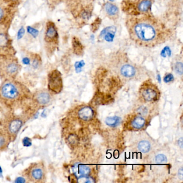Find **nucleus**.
I'll return each mask as SVG.
<instances>
[{
	"instance_id": "f257e3e1",
	"label": "nucleus",
	"mask_w": 183,
	"mask_h": 183,
	"mask_svg": "<svg viewBox=\"0 0 183 183\" xmlns=\"http://www.w3.org/2000/svg\"><path fill=\"white\" fill-rule=\"evenodd\" d=\"M129 26L132 39L141 45L154 46L163 37L162 26L149 18H136L130 22Z\"/></svg>"
},
{
	"instance_id": "f03ea898",
	"label": "nucleus",
	"mask_w": 183,
	"mask_h": 183,
	"mask_svg": "<svg viewBox=\"0 0 183 183\" xmlns=\"http://www.w3.org/2000/svg\"><path fill=\"white\" fill-rule=\"evenodd\" d=\"M32 98V94L22 83L13 80H6L0 85V99L12 107L16 104L25 102Z\"/></svg>"
},
{
	"instance_id": "7ed1b4c3",
	"label": "nucleus",
	"mask_w": 183,
	"mask_h": 183,
	"mask_svg": "<svg viewBox=\"0 0 183 183\" xmlns=\"http://www.w3.org/2000/svg\"><path fill=\"white\" fill-rule=\"evenodd\" d=\"M21 69L18 60L13 54L0 53V77L13 80L17 76Z\"/></svg>"
},
{
	"instance_id": "20e7f679",
	"label": "nucleus",
	"mask_w": 183,
	"mask_h": 183,
	"mask_svg": "<svg viewBox=\"0 0 183 183\" xmlns=\"http://www.w3.org/2000/svg\"><path fill=\"white\" fill-rule=\"evenodd\" d=\"M46 169L43 162L31 164L23 172V176L30 182L44 183L46 181Z\"/></svg>"
},
{
	"instance_id": "39448f33",
	"label": "nucleus",
	"mask_w": 183,
	"mask_h": 183,
	"mask_svg": "<svg viewBox=\"0 0 183 183\" xmlns=\"http://www.w3.org/2000/svg\"><path fill=\"white\" fill-rule=\"evenodd\" d=\"M23 123L24 119L22 117L12 115L2 126L11 141L15 139Z\"/></svg>"
},
{
	"instance_id": "423d86ee",
	"label": "nucleus",
	"mask_w": 183,
	"mask_h": 183,
	"mask_svg": "<svg viewBox=\"0 0 183 183\" xmlns=\"http://www.w3.org/2000/svg\"><path fill=\"white\" fill-rule=\"evenodd\" d=\"M47 82L48 90L52 94H59L62 90V78L60 72L58 70H53L48 73Z\"/></svg>"
},
{
	"instance_id": "0eeeda50",
	"label": "nucleus",
	"mask_w": 183,
	"mask_h": 183,
	"mask_svg": "<svg viewBox=\"0 0 183 183\" xmlns=\"http://www.w3.org/2000/svg\"><path fill=\"white\" fill-rule=\"evenodd\" d=\"M32 99L38 108L47 106L52 102V94L46 89L38 90L32 94Z\"/></svg>"
},
{
	"instance_id": "6e6552de",
	"label": "nucleus",
	"mask_w": 183,
	"mask_h": 183,
	"mask_svg": "<svg viewBox=\"0 0 183 183\" xmlns=\"http://www.w3.org/2000/svg\"><path fill=\"white\" fill-rule=\"evenodd\" d=\"M15 8L0 0V25L8 28L13 18Z\"/></svg>"
},
{
	"instance_id": "1a4fd4ad",
	"label": "nucleus",
	"mask_w": 183,
	"mask_h": 183,
	"mask_svg": "<svg viewBox=\"0 0 183 183\" xmlns=\"http://www.w3.org/2000/svg\"><path fill=\"white\" fill-rule=\"evenodd\" d=\"M58 33L54 23L52 21L47 22L44 34V41L45 45L47 46L46 47L47 48H50V47L54 48L58 44Z\"/></svg>"
},
{
	"instance_id": "9d476101",
	"label": "nucleus",
	"mask_w": 183,
	"mask_h": 183,
	"mask_svg": "<svg viewBox=\"0 0 183 183\" xmlns=\"http://www.w3.org/2000/svg\"><path fill=\"white\" fill-rule=\"evenodd\" d=\"M142 98L146 102H155L159 98L158 89L153 84H144L140 89Z\"/></svg>"
},
{
	"instance_id": "9b49d317",
	"label": "nucleus",
	"mask_w": 183,
	"mask_h": 183,
	"mask_svg": "<svg viewBox=\"0 0 183 183\" xmlns=\"http://www.w3.org/2000/svg\"><path fill=\"white\" fill-rule=\"evenodd\" d=\"M11 40L7 28L0 25V53L13 54Z\"/></svg>"
},
{
	"instance_id": "f8f14e48",
	"label": "nucleus",
	"mask_w": 183,
	"mask_h": 183,
	"mask_svg": "<svg viewBox=\"0 0 183 183\" xmlns=\"http://www.w3.org/2000/svg\"><path fill=\"white\" fill-rule=\"evenodd\" d=\"M73 171L77 179H87L91 172L90 168L81 163H76L73 167Z\"/></svg>"
},
{
	"instance_id": "ddd939ff",
	"label": "nucleus",
	"mask_w": 183,
	"mask_h": 183,
	"mask_svg": "<svg viewBox=\"0 0 183 183\" xmlns=\"http://www.w3.org/2000/svg\"><path fill=\"white\" fill-rule=\"evenodd\" d=\"M11 107L0 99V126H2L13 115L11 113Z\"/></svg>"
},
{
	"instance_id": "4468645a",
	"label": "nucleus",
	"mask_w": 183,
	"mask_h": 183,
	"mask_svg": "<svg viewBox=\"0 0 183 183\" xmlns=\"http://www.w3.org/2000/svg\"><path fill=\"white\" fill-rule=\"evenodd\" d=\"M95 115L93 109L89 106L81 107L78 112V116L80 119L83 121H90L92 119Z\"/></svg>"
},
{
	"instance_id": "2eb2a0df",
	"label": "nucleus",
	"mask_w": 183,
	"mask_h": 183,
	"mask_svg": "<svg viewBox=\"0 0 183 183\" xmlns=\"http://www.w3.org/2000/svg\"><path fill=\"white\" fill-rule=\"evenodd\" d=\"M11 140L2 126H0V151H5Z\"/></svg>"
},
{
	"instance_id": "dca6fc26",
	"label": "nucleus",
	"mask_w": 183,
	"mask_h": 183,
	"mask_svg": "<svg viewBox=\"0 0 183 183\" xmlns=\"http://www.w3.org/2000/svg\"><path fill=\"white\" fill-rule=\"evenodd\" d=\"M120 73L125 77H132L136 74V69L130 64H125L120 68Z\"/></svg>"
},
{
	"instance_id": "f3484780",
	"label": "nucleus",
	"mask_w": 183,
	"mask_h": 183,
	"mask_svg": "<svg viewBox=\"0 0 183 183\" xmlns=\"http://www.w3.org/2000/svg\"><path fill=\"white\" fill-rule=\"evenodd\" d=\"M104 8L105 11L109 17L114 18L118 16L119 9L115 5L110 3H106L105 5Z\"/></svg>"
},
{
	"instance_id": "a211bd4d",
	"label": "nucleus",
	"mask_w": 183,
	"mask_h": 183,
	"mask_svg": "<svg viewBox=\"0 0 183 183\" xmlns=\"http://www.w3.org/2000/svg\"><path fill=\"white\" fill-rule=\"evenodd\" d=\"M146 120L142 116H136L131 121V126L135 129H143L146 125Z\"/></svg>"
},
{
	"instance_id": "6ab92c4d",
	"label": "nucleus",
	"mask_w": 183,
	"mask_h": 183,
	"mask_svg": "<svg viewBox=\"0 0 183 183\" xmlns=\"http://www.w3.org/2000/svg\"><path fill=\"white\" fill-rule=\"evenodd\" d=\"M116 28L114 26L107 27L101 32V35L104 37L105 39L107 42H111L114 37V32H116Z\"/></svg>"
},
{
	"instance_id": "aec40b11",
	"label": "nucleus",
	"mask_w": 183,
	"mask_h": 183,
	"mask_svg": "<svg viewBox=\"0 0 183 183\" xmlns=\"http://www.w3.org/2000/svg\"><path fill=\"white\" fill-rule=\"evenodd\" d=\"M121 122V118L118 116H113L107 117L105 119V123L110 127H116L118 126Z\"/></svg>"
},
{
	"instance_id": "412c9836",
	"label": "nucleus",
	"mask_w": 183,
	"mask_h": 183,
	"mask_svg": "<svg viewBox=\"0 0 183 183\" xmlns=\"http://www.w3.org/2000/svg\"><path fill=\"white\" fill-rule=\"evenodd\" d=\"M151 5V0H142L137 5V9L141 13H146L150 9Z\"/></svg>"
},
{
	"instance_id": "4be33fe9",
	"label": "nucleus",
	"mask_w": 183,
	"mask_h": 183,
	"mask_svg": "<svg viewBox=\"0 0 183 183\" xmlns=\"http://www.w3.org/2000/svg\"><path fill=\"white\" fill-rule=\"evenodd\" d=\"M137 148L141 153H147L151 149V144L150 142L147 140H142L139 142Z\"/></svg>"
},
{
	"instance_id": "5701e85b",
	"label": "nucleus",
	"mask_w": 183,
	"mask_h": 183,
	"mask_svg": "<svg viewBox=\"0 0 183 183\" xmlns=\"http://www.w3.org/2000/svg\"><path fill=\"white\" fill-rule=\"evenodd\" d=\"M26 30L29 35L33 38H36L39 35V31L32 26H28L26 28Z\"/></svg>"
},
{
	"instance_id": "b1692460",
	"label": "nucleus",
	"mask_w": 183,
	"mask_h": 183,
	"mask_svg": "<svg viewBox=\"0 0 183 183\" xmlns=\"http://www.w3.org/2000/svg\"><path fill=\"white\" fill-rule=\"evenodd\" d=\"M67 141L68 143L71 146H75L77 144L79 139L77 135H74V134H71L67 138Z\"/></svg>"
},
{
	"instance_id": "393cba45",
	"label": "nucleus",
	"mask_w": 183,
	"mask_h": 183,
	"mask_svg": "<svg viewBox=\"0 0 183 183\" xmlns=\"http://www.w3.org/2000/svg\"><path fill=\"white\" fill-rule=\"evenodd\" d=\"M155 162L157 163H164L167 161V158L166 157V155L162 154H159L156 156L155 157Z\"/></svg>"
},
{
	"instance_id": "a878e982",
	"label": "nucleus",
	"mask_w": 183,
	"mask_h": 183,
	"mask_svg": "<svg viewBox=\"0 0 183 183\" xmlns=\"http://www.w3.org/2000/svg\"><path fill=\"white\" fill-rule=\"evenodd\" d=\"M174 70L179 75L183 74V63L181 62H177L174 65Z\"/></svg>"
},
{
	"instance_id": "bb28decb",
	"label": "nucleus",
	"mask_w": 183,
	"mask_h": 183,
	"mask_svg": "<svg viewBox=\"0 0 183 183\" xmlns=\"http://www.w3.org/2000/svg\"><path fill=\"white\" fill-rule=\"evenodd\" d=\"M174 80V77L172 74H168L164 77L163 81L165 83H168L171 82Z\"/></svg>"
},
{
	"instance_id": "cd10ccee",
	"label": "nucleus",
	"mask_w": 183,
	"mask_h": 183,
	"mask_svg": "<svg viewBox=\"0 0 183 183\" xmlns=\"http://www.w3.org/2000/svg\"><path fill=\"white\" fill-rule=\"evenodd\" d=\"M25 30L23 27H22L17 32V40H20L23 37L24 35H25Z\"/></svg>"
},
{
	"instance_id": "c85d7f7f",
	"label": "nucleus",
	"mask_w": 183,
	"mask_h": 183,
	"mask_svg": "<svg viewBox=\"0 0 183 183\" xmlns=\"http://www.w3.org/2000/svg\"><path fill=\"white\" fill-rule=\"evenodd\" d=\"M167 55H168L169 56H170L171 50H170V48H169L168 47H166L164 48L163 50L162 51L161 55L162 57H166Z\"/></svg>"
},
{
	"instance_id": "c756f323",
	"label": "nucleus",
	"mask_w": 183,
	"mask_h": 183,
	"mask_svg": "<svg viewBox=\"0 0 183 183\" xmlns=\"http://www.w3.org/2000/svg\"><path fill=\"white\" fill-rule=\"evenodd\" d=\"M84 65V63L83 61L81 62H77V63H75V69L77 72H81V69Z\"/></svg>"
},
{
	"instance_id": "7c9ffc66",
	"label": "nucleus",
	"mask_w": 183,
	"mask_h": 183,
	"mask_svg": "<svg viewBox=\"0 0 183 183\" xmlns=\"http://www.w3.org/2000/svg\"><path fill=\"white\" fill-rule=\"evenodd\" d=\"M23 144L24 146L26 147L30 146L31 145V140L28 137H25L24 139L23 140Z\"/></svg>"
},
{
	"instance_id": "2f4dec72",
	"label": "nucleus",
	"mask_w": 183,
	"mask_h": 183,
	"mask_svg": "<svg viewBox=\"0 0 183 183\" xmlns=\"http://www.w3.org/2000/svg\"><path fill=\"white\" fill-rule=\"evenodd\" d=\"M22 62L23 63L24 65H30L31 63V59L28 58V57H25L23 59H22Z\"/></svg>"
},
{
	"instance_id": "473e14b6",
	"label": "nucleus",
	"mask_w": 183,
	"mask_h": 183,
	"mask_svg": "<svg viewBox=\"0 0 183 183\" xmlns=\"http://www.w3.org/2000/svg\"><path fill=\"white\" fill-rule=\"evenodd\" d=\"M178 177L179 179H181V180L183 179V168H181V169H179L178 171Z\"/></svg>"
},
{
	"instance_id": "72a5a7b5",
	"label": "nucleus",
	"mask_w": 183,
	"mask_h": 183,
	"mask_svg": "<svg viewBox=\"0 0 183 183\" xmlns=\"http://www.w3.org/2000/svg\"><path fill=\"white\" fill-rule=\"evenodd\" d=\"M48 1L49 3L51 5H53V4H56V3L57 4L61 0H48Z\"/></svg>"
},
{
	"instance_id": "f704fd0d",
	"label": "nucleus",
	"mask_w": 183,
	"mask_h": 183,
	"mask_svg": "<svg viewBox=\"0 0 183 183\" xmlns=\"http://www.w3.org/2000/svg\"><path fill=\"white\" fill-rule=\"evenodd\" d=\"M179 146H180L181 148H182V146H183V138L181 137L180 139L178 141Z\"/></svg>"
},
{
	"instance_id": "c9c22d12",
	"label": "nucleus",
	"mask_w": 183,
	"mask_h": 183,
	"mask_svg": "<svg viewBox=\"0 0 183 183\" xmlns=\"http://www.w3.org/2000/svg\"><path fill=\"white\" fill-rule=\"evenodd\" d=\"M157 77H158V78H157V79H159V82H160V81H161V78H160V77H159V75L157 76Z\"/></svg>"
},
{
	"instance_id": "e433bc0d",
	"label": "nucleus",
	"mask_w": 183,
	"mask_h": 183,
	"mask_svg": "<svg viewBox=\"0 0 183 183\" xmlns=\"http://www.w3.org/2000/svg\"><path fill=\"white\" fill-rule=\"evenodd\" d=\"M109 1H114V0H109Z\"/></svg>"
},
{
	"instance_id": "4c0bfd02",
	"label": "nucleus",
	"mask_w": 183,
	"mask_h": 183,
	"mask_svg": "<svg viewBox=\"0 0 183 183\" xmlns=\"http://www.w3.org/2000/svg\"><path fill=\"white\" fill-rule=\"evenodd\" d=\"M132 1H139V0H132Z\"/></svg>"
}]
</instances>
